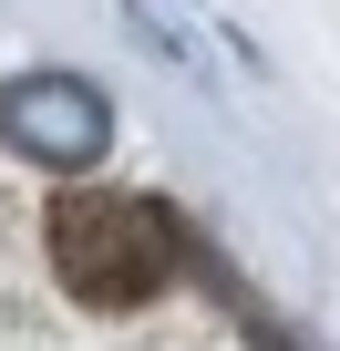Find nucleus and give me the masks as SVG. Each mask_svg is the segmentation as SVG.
<instances>
[{
    "label": "nucleus",
    "instance_id": "obj_1",
    "mask_svg": "<svg viewBox=\"0 0 340 351\" xmlns=\"http://www.w3.org/2000/svg\"><path fill=\"white\" fill-rule=\"evenodd\" d=\"M52 238V279L83 300V310H144L165 279H176V217H165L155 197H124V186H73L52 197L42 217Z\"/></svg>",
    "mask_w": 340,
    "mask_h": 351
},
{
    "label": "nucleus",
    "instance_id": "obj_2",
    "mask_svg": "<svg viewBox=\"0 0 340 351\" xmlns=\"http://www.w3.org/2000/svg\"><path fill=\"white\" fill-rule=\"evenodd\" d=\"M0 145L52 165V176H83V165H103L114 114L83 73H21V83H0Z\"/></svg>",
    "mask_w": 340,
    "mask_h": 351
}]
</instances>
